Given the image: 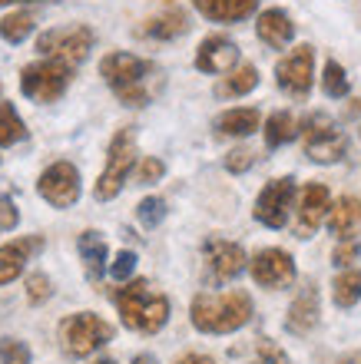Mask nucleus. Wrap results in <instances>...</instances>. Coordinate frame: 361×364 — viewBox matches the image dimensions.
Here are the masks:
<instances>
[{
  "instance_id": "24",
  "label": "nucleus",
  "mask_w": 361,
  "mask_h": 364,
  "mask_svg": "<svg viewBox=\"0 0 361 364\" xmlns=\"http://www.w3.org/2000/svg\"><path fill=\"white\" fill-rule=\"evenodd\" d=\"M258 87V70L252 63H242V67H232L222 83L216 87V96L219 100H236V96H246Z\"/></svg>"
},
{
  "instance_id": "16",
  "label": "nucleus",
  "mask_w": 361,
  "mask_h": 364,
  "mask_svg": "<svg viewBox=\"0 0 361 364\" xmlns=\"http://www.w3.org/2000/svg\"><path fill=\"white\" fill-rule=\"evenodd\" d=\"M318 315H322V308H318V288H315V285H305L302 291L295 295L292 305H288L286 328L292 331V335L305 338L308 331H315V325H318Z\"/></svg>"
},
{
  "instance_id": "17",
  "label": "nucleus",
  "mask_w": 361,
  "mask_h": 364,
  "mask_svg": "<svg viewBox=\"0 0 361 364\" xmlns=\"http://www.w3.org/2000/svg\"><path fill=\"white\" fill-rule=\"evenodd\" d=\"M40 249H43V239H40V235L0 245V285H10L14 278H20V272H23V265L30 262V255H37Z\"/></svg>"
},
{
  "instance_id": "18",
  "label": "nucleus",
  "mask_w": 361,
  "mask_h": 364,
  "mask_svg": "<svg viewBox=\"0 0 361 364\" xmlns=\"http://www.w3.org/2000/svg\"><path fill=\"white\" fill-rule=\"evenodd\" d=\"M256 33H258V40H262L266 47L282 50L286 43H292L295 23H292V17H288L282 7H268V10H262V14H258Z\"/></svg>"
},
{
  "instance_id": "34",
  "label": "nucleus",
  "mask_w": 361,
  "mask_h": 364,
  "mask_svg": "<svg viewBox=\"0 0 361 364\" xmlns=\"http://www.w3.org/2000/svg\"><path fill=\"white\" fill-rule=\"evenodd\" d=\"M162 173H166L162 159H156V156H146L143 163H140V169H136V182H143V186H152V182L162 179Z\"/></svg>"
},
{
  "instance_id": "38",
  "label": "nucleus",
  "mask_w": 361,
  "mask_h": 364,
  "mask_svg": "<svg viewBox=\"0 0 361 364\" xmlns=\"http://www.w3.org/2000/svg\"><path fill=\"white\" fill-rule=\"evenodd\" d=\"M20 222V215H17V209H14V202L7 199V196H0V229H14Z\"/></svg>"
},
{
  "instance_id": "25",
  "label": "nucleus",
  "mask_w": 361,
  "mask_h": 364,
  "mask_svg": "<svg viewBox=\"0 0 361 364\" xmlns=\"http://www.w3.org/2000/svg\"><path fill=\"white\" fill-rule=\"evenodd\" d=\"M266 146L268 149H278V146H286V143H292L295 136H298V123H295V116L292 113H272L266 119Z\"/></svg>"
},
{
  "instance_id": "14",
  "label": "nucleus",
  "mask_w": 361,
  "mask_h": 364,
  "mask_svg": "<svg viewBox=\"0 0 361 364\" xmlns=\"http://www.w3.org/2000/svg\"><path fill=\"white\" fill-rule=\"evenodd\" d=\"M328 205H332L328 186L325 182H305V189L298 192V225H295V235L298 239H312L315 229L322 225Z\"/></svg>"
},
{
  "instance_id": "27",
  "label": "nucleus",
  "mask_w": 361,
  "mask_h": 364,
  "mask_svg": "<svg viewBox=\"0 0 361 364\" xmlns=\"http://www.w3.org/2000/svg\"><path fill=\"white\" fill-rule=\"evenodd\" d=\"M33 27H37V20H33L30 10H14V14H7L0 20V37L7 43H23L33 33Z\"/></svg>"
},
{
  "instance_id": "12",
  "label": "nucleus",
  "mask_w": 361,
  "mask_h": 364,
  "mask_svg": "<svg viewBox=\"0 0 361 364\" xmlns=\"http://www.w3.org/2000/svg\"><path fill=\"white\" fill-rule=\"evenodd\" d=\"M248 259H246V249L236 245V242H226V239H209L206 242V269H209L212 282H232L246 272Z\"/></svg>"
},
{
  "instance_id": "40",
  "label": "nucleus",
  "mask_w": 361,
  "mask_h": 364,
  "mask_svg": "<svg viewBox=\"0 0 361 364\" xmlns=\"http://www.w3.org/2000/svg\"><path fill=\"white\" fill-rule=\"evenodd\" d=\"M133 364H156V358H152V355H136Z\"/></svg>"
},
{
  "instance_id": "2",
  "label": "nucleus",
  "mask_w": 361,
  "mask_h": 364,
  "mask_svg": "<svg viewBox=\"0 0 361 364\" xmlns=\"http://www.w3.org/2000/svg\"><path fill=\"white\" fill-rule=\"evenodd\" d=\"M252 321V298L246 291H222V295H202L192 298V325L202 335H229Z\"/></svg>"
},
{
  "instance_id": "20",
  "label": "nucleus",
  "mask_w": 361,
  "mask_h": 364,
  "mask_svg": "<svg viewBox=\"0 0 361 364\" xmlns=\"http://www.w3.org/2000/svg\"><path fill=\"white\" fill-rule=\"evenodd\" d=\"M192 7L206 20H216V23H239V20L252 17L258 0H192Z\"/></svg>"
},
{
  "instance_id": "10",
  "label": "nucleus",
  "mask_w": 361,
  "mask_h": 364,
  "mask_svg": "<svg viewBox=\"0 0 361 364\" xmlns=\"http://www.w3.org/2000/svg\"><path fill=\"white\" fill-rule=\"evenodd\" d=\"M37 189L53 209H70V205L80 199V173H76L73 163L60 159V163H53V166L43 169Z\"/></svg>"
},
{
  "instance_id": "39",
  "label": "nucleus",
  "mask_w": 361,
  "mask_h": 364,
  "mask_svg": "<svg viewBox=\"0 0 361 364\" xmlns=\"http://www.w3.org/2000/svg\"><path fill=\"white\" fill-rule=\"evenodd\" d=\"M176 364H216L212 358H206V355H186V358H179Z\"/></svg>"
},
{
  "instance_id": "28",
  "label": "nucleus",
  "mask_w": 361,
  "mask_h": 364,
  "mask_svg": "<svg viewBox=\"0 0 361 364\" xmlns=\"http://www.w3.org/2000/svg\"><path fill=\"white\" fill-rule=\"evenodd\" d=\"M20 139H27V126L17 116L14 103H0V146H14Z\"/></svg>"
},
{
  "instance_id": "19",
  "label": "nucleus",
  "mask_w": 361,
  "mask_h": 364,
  "mask_svg": "<svg viewBox=\"0 0 361 364\" xmlns=\"http://www.w3.org/2000/svg\"><path fill=\"white\" fill-rule=\"evenodd\" d=\"M328 232H332L335 239H355L361 229V205L355 196H342V199H335L328 205Z\"/></svg>"
},
{
  "instance_id": "9",
  "label": "nucleus",
  "mask_w": 361,
  "mask_h": 364,
  "mask_svg": "<svg viewBox=\"0 0 361 364\" xmlns=\"http://www.w3.org/2000/svg\"><path fill=\"white\" fill-rule=\"evenodd\" d=\"M312 77H315V50L308 43L295 47L288 57H282L276 63V83L282 93H288L292 100H305L312 90Z\"/></svg>"
},
{
  "instance_id": "1",
  "label": "nucleus",
  "mask_w": 361,
  "mask_h": 364,
  "mask_svg": "<svg viewBox=\"0 0 361 364\" xmlns=\"http://www.w3.org/2000/svg\"><path fill=\"white\" fill-rule=\"evenodd\" d=\"M100 77L126 106H146L156 93V63L133 53H106L100 60Z\"/></svg>"
},
{
  "instance_id": "15",
  "label": "nucleus",
  "mask_w": 361,
  "mask_h": 364,
  "mask_svg": "<svg viewBox=\"0 0 361 364\" xmlns=\"http://www.w3.org/2000/svg\"><path fill=\"white\" fill-rule=\"evenodd\" d=\"M236 63H239L236 40L222 37V33L206 37L199 43V50H196V70H202V73H229Z\"/></svg>"
},
{
  "instance_id": "35",
  "label": "nucleus",
  "mask_w": 361,
  "mask_h": 364,
  "mask_svg": "<svg viewBox=\"0 0 361 364\" xmlns=\"http://www.w3.org/2000/svg\"><path fill=\"white\" fill-rule=\"evenodd\" d=\"M252 163H256V153L252 149H246V146H239V149H232V153L226 156V169L229 173H246V169H252Z\"/></svg>"
},
{
  "instance_id": "11",
  "label": "nucleus",
  "mask_w": 361,
  "mask_h": 364,
  "mask_svg": "<svg viewBox=\"0 0 361 364\" xmlns=\"http://www.w3.org/2000/svg\"><path fill=\"white\" fill-rule=\"evenodd\" d=\"M295 199V179L292 176H282V179H272L266 189L258 192L256 199V219L266 225V229H282L288 222V209H292Z\"/></svg>"
},
{
  "instance_id": "4",
  "label": "nucleus",
  "mask_w": 361,
  "mask_h": 364,
  "mask_svg": "<svg viewBox=\"0 0 361 364\" xmlns=\"http://www.w3.org/2000/svg\"><path fill=\"white\" fill-rule=\"evenodd\" d=\"M113 338V325L103 321L93 311H80L60 321V345L67 351V358H86L96 348H103Z\"/></svg>"
},
{
  "instance_id": "13",
  "label": "nucleus",
  "mask_w": 361,
  "mask_h": 364,
  "mask_svg": "<svg viewBox=\"0 0 361 364\" xmlns=\"http://www.w3.org/2000/svg\"><path fill=\"white\" fill-rule=\"evenodd\" d=\"M252 278L262 288H288L295 282V259L286 249H262L252 259Z\"/></svg>"
},
{
  "instance_id": "22",
  "label": "nucleus",
  "mask_w": 361,
  "mask_h": 364,
  "mask_svg": "<svg viewBox=\"0 0 361 364\" xmlns=\"http://www.w3.org/2000/svg\"><path fill=\"white\" fill-rule=\"evenodd\" d=\"M80 259L86 265V278L100 282L106 272V242L100 232H83L80 235Z\"/></svg>"
},
{
  "instance_id": "31",
  "label": "nucleus",
  "mask_w": 361,
  "mask_h": 364,
  "mask_svg": "<svg viewBox=\"0 0 361 364\" xmlns=\"http://www.w3.org/2000/svg\"><path fill=\"white\" fill-rule=\"evenodd\" d=\"M0 364H30V348L17 338H0Z\"/></svg>"
},
{
  "instance_id": "36",
  "label": "nucleus",
  "mask_w": 361,
  "mask_h": 364,
  "mask_svg": "<svg viewBox=\"0 0 361 364\" xmlns=\"http://www.w3.org/2000/svg\"><path fill=\"white\" fill-rule=\"evenodd\" d=\"M133 272H136V255L130 249L120 252V255L113 259V265H110V275H113L116 282H126V278L133 275Z\"/></svg>"
},
{
  "instance_id": "32",
  "label": "nucleus",
  "mask_w": 361,
  "mask_h": 364,
  "mask_svg": "<svg viewBox=\"0 0 361 364\" xmlns=\"http://www.w3.org/2000/svg\"><path fill=\"white\" fill-rule=\"evenodd\" d=\"M252 364H288V355L276 341H268V338H258L256 351H252Z\"/></svg>"
},
{
  "instance_id": "29",
  "label": "nucleus",
  "mask_w": 361,
  "mask_h": 364,
  "mask_svg": "<svg viewBox=\"0 0 361 364\" xmlns=\"http://www.w3.org/2000/svg\"><path fill=\"white\" fill-rule=\"evenodd\" d=\"M322 90H325V96H332V100H342V96H348V90H352V83L345 77V67L338 60H328V63H325Z\"/></svg>"
},
{
  "instance_id": "7",
  "label": "nucleus",
  "mask_w": 361,
  "mask_h": 364,
  "mask_svg": "<svg viewBox=\"0 0 361 364\" xmlns=\"http://www.w3.org/2000/svg\"><path fill=\"white\" fill-rule=\"evenodd\" d=\"M70 77L73 70L67 63H57V60H40V63H30L20 73V90L23 96L37 100V103H57L60 96L67 93Z\"/></svg>"
},
{
  "instance_id": "33",
  "label": "nucleus",
  "mask_w": 361,
  "mask_h": 364,
  "mask_svg": "<svg viewBox=\"0 0 361 364\" xmlns=\"http://www.w3.org/2000/svg\"><path fill=\"white\" fill-rule=\"evenodd\" d=\"M50 295H53L50 278L43 275V272H33V275L27 278V301L30 305H43V301H50Z\"/></svg>"
},
{
  "instance_id": "6",
  "label": "nucleus",
  "mask_w": 361,
  "mask_h": 364,
  "mask_svg": "<svg viewBox=\"0 0 361 364\" xmlns=\"http://www.w3.org/2000/svg\"><path fill=\"white\" fill-rule=\"evenodd\" d=\"M133 166H136V133L126 126V129H120V133L113 136V143H110L106 169H103V176L96 179V189H93L96 199L106 202V199H113V196H120L123 182L133 173Z\"/></svg>"
},
{
  "instance_id": "23",
  "label": "nucleus",
  "mask_w": 361,
  "mask_h": 364,
  "mask_svg": "<svg viewBox=\"0 0 361 364\" xmlns=\"http://www.w3.org/2000/svg\"><path fill=\"white\" fill-rule=\"evenodd\" d=\"M258 109L252 106H239V109H226V113L216 119V129L222 136H252L258 129Z\"/></svg>"
},
{
  "instance_id": "8",
  "label": "nucleus",
  "mask_w": 361,
  "mask_h": 364,
  "mask_svg": "<svg viewBox=\"0 0 361 364\" xmlns=\"http://www.w3.org/2000/svg\"><path fill=\"white\" fill-rule=\"evenodd\" d=\"M37 50L47 60H57V63H67L70 70L80 67L90 50H93V30L90 27H60V30H47L40 33Z\"/></svg>"
},
{
  "instance_id": "37",
  "label": "nucleus",
  "mask_w": 361,
  "mask_h": 364,
  "mask_svg": "<svg viewBox=\"0 0 361 364\" xmlns=\"http://www.w3.org/2000/svg\"><path fill=\"white\" fill-rule=\"evenodd\" d=\"M358 255H361V242H352V239H345L338 249H335V255H332V262L335 265H342V269H348L352 262H358Z\"/></svg>"
},
{
  "instance_id": "41",
  "label": "nucleus",
  "mask_w": 361,
  "mask_h": 364,
  "mask_svg": "<svg viewBox=\"0 0 361 364\" xmlns=\"http://www.w3.org/2000/svg\"><path fill=\"white\" fill-rule=\"evenodd\" d=\"M342 364H361V351H358V355H348Z\"/></svg>"
},
{
  "instance_id": "3",
  "label": "nucleus",
  "mask_w": 361,
  "mask_h": 364,
  "mask_svg": "<svg viewBox=\"0 0 361 364\" xmlns=\"http://www.w3.org/2000/svg\"><path fill=\"white\" fill-rule=\"evenodd\" d=\"M116 308H120L123 325L140 335H156L169 321V298L152 291V285L143 278H136L116 291Z\"/></svg>"
},
{
  "instance_id": "5",
  "label": "nucleus",
  "mask_w": 361,
  "mask_h": 364,
  "mask_svg": "<svg viewBox=\"0 0 361 364\" xmlns=\"http://www.w3.org/2000/svg\"><path fill=\"white\" fill-rule=\"evenodd\" d=\"M298 129H302L305 153H308L312 163L332 166V163H342L345 159V153H348V136H345L325 113H312Z\"/></svg>"
},
{
  "instance_id": "26",
  "label": "nucleus",
  "mask_w": 361,
  "mask_h": 364,
  "mask_svg": "<svg viewBox=\"0 0 361 364\" xmlns=\"http://www.w3.org/2000/svg\"><path fill=\"white\" fill-rule=\"evenodd\" d=\"M332 295H335V305H338V308L358 305V301H361V269H345L342 275L335 278Z\"/></svg>"
},
{
  "instance_id": "43",
  "label": "nucleus",
  "mask_w": 361,
  "mask_h": 364,
  "mask_svg": "<svg viewBox=\"0 0 361 364\" xmlns=\"http://www.w3.org/2000/svg\"><path fill=\"white\" fill-rule=\"evenodd\" d=\"M93 364H116V361H110V358H103V361H93Z\"/></svg>"
},
{
  "instance_id": "42",
  "label": "nucleus",
  "mask_w": 361,
  "mask_h": 364,
  "mask_svg": "<svg viewBox=\"0 0 361 364\" xmlns=\"http://www.w3.org/2000/svg\"><path fill=\"white\" fill-rule=\"evenodd\" d=\"M4 4H40V0H0V7Z\"/></svg>"
},
{
  "instance_id": "30",
  "label": "nucleus",
  "mask_w": 361,
  "mask_h": 364,
  "mask_svg": "<svg viewBox=\"0 0 361 364\" xmlns=\"http://www.w3.org/2000/svg\"><path fill=\"white\" fill-rule=\"evenodd\" d=\"M136 219H140V225H143V229H156V225L166 219V202H162L159 196L143 199L140 205H136Z\"/></svg>"
},
{
  "instance_id": "21",
  "label": "nucleus",
  "mask_w": 361,
  "mask_h": 364,
  "mask_svg": "<svg viewBox=\"0 0 361 364\" xmlns=\"http://www.w3.org/2000/svg\"><path fill=\"white\" fill-rule=\"evenodd\" d=\"M186 30H189V17H186L179 7H169V10H162V14L146 20L143 27H140V33L150 40H176V37H182Z\"/></svg>"
}]
</instances>
